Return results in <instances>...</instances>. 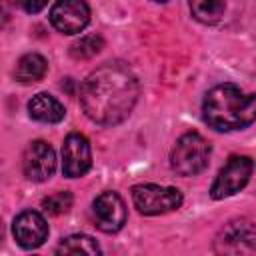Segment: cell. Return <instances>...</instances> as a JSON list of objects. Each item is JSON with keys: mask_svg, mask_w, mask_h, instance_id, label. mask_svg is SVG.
<instances>
[{"mask_svg": "<svg viewBox=\"0 0 256 256\" xmlns=\"http://www.w3.org/2000/svg\"><path fill=\"white\" fill-rule=\"evenodd\" d=\"M140 94L134 72L124 62H106L80 86V104L84 114L100 124L114 126L124 122Z\"/></svg>", "mask_w": 256, "mask_h": 256, "instance_id": "6da1fadb", "label": "cell"}, {"mask_svg": "<svg viewBox=\"0 0 256 256\" xmlns=\"http://www.w3.org/2000/svg\"><path fill=\"white\" fill-rule=\"evenodd\" d=\"M204 122L218 132H232L250 126L256 118V96L234 84H218L208 90L202 102Z\"/></svg>", "mask_w": 256, "mask_h": 256, "instance_id": "7a4b0ae2", "label": "cell"}, {"mask_svg": "<svg viewBox=\"0 0 256 256\" xmlns=\"http://www.w3.org/2000/svg\"><path fill=\"white\" fill-rule=\"evenodd\" d=\"M210 144L198 132L182 134L170 154V166L180 176H196L208 166Z\"/></svg>", "mask_w": 256, "mask_h": 256, "instance_id": "3957f363", "label": "cell"}, {"mask_svg": "<svg viewBox=\"0 0 256 256\" xmlns=\"http://www.w3.org/2000/svg\"><path fill=\"white\" fill-rule=\"evenodd\" d=\"M132 202L144 216H158L182 206V194L178 188L158 184H138L132 188Z\"/></svg>", "mask_w": 256, "mask_h": 256, "instance_id": "277c9868", "label": "cell"}, {"mask_svg": "<svg viewBox=\"0 0 256 256\" xmlns=\"http://www.w3.org/2000/svg\"><path fill=\"white\" fill-rule=\"evenodd\" d=\"M252 168H254L252 158L232 156L224 164V168L218 172V176L210 188V196L214 200H222V198H228V196L240 192L248 184V180L252 176Z\"/></svg>", "mask_w": 256, "mask_h": 256, "instance_id": "5b68a950", "label": "cell"}, {"mask_svg": "<svg viewBox=\"0 0 256 256\" xmlns=\"http://www.w3.org/2000/svg\"><path fill=\"white\" fill-rule=\"evenodd\" d=\"M214 250L218 254H254L256 250L254 224L246 218L228 222L216 236Z\"/></svg>", "mask_w": 256, "mask_h": 256, "instance_id": "8992f818", "label": "cell"}, {"mask_svg": "<svg viewBox=\"0 0 256 256\" xmlns=\"http://www.w3.org/2000/svg\"><path fill=\"white\" fill-rule=\"evenodd\" d=\"M92 168V150L84 134L72 132L62 144V174L66 178H80Z\"/></svg>", "mask_w": 256, "mask_h": 256, "instance_id": "52a82bcc", "label": "cell"}, {"mask_svg": "<svg viewBox=\"0 0 256 256\" xmlns=\"http://www.w3.org/2000/svg\"><path fill=\"white\" fill-rule=\"evenodd\" d=\"M92 216H94L98 230H102L106 234H114L124 228L128 212H126V204L120 198V194L102 192L100 196H96V200L92 204Z\"/></svg>", "mask_w": 256, "mask_h": 256, "instance_id": "ba28073f", "label": "cell"}, {"mask_svg": "<svg viewBox=\"0 0 256 256\" xmlns=\"http://www.w3.org/2000/svg\"><path fill=\"white\" fill-rule=\"evenodd\" d=\"M50 22L62 34H78L90 22V8L86 0H56L50 10Z\"/></svg>", "mask_w": 256, "mask_h": 256, "instance_id": "9c48e42d", "label": "cell"}, {"mask_svg": "<svg viewBox=\"0 0 256 256\" xmlns=\"http://www.w3.org/2000/svg\"><path fill=\"white\" fill-rule=\"evenodd\" d=\"M22 168H24V176L28 180H32V182H46L54 174V170H56L54 148L50 144H46L44 140L30 142L28 148L24 150Z\"/></svg>", "mask_w": 256, "mask_h": 256, "instance_id": "30bf717a", "label": "cell"}, {"mask_svg": "<svg viewBox=\"0 0 256 256\" xmlns=\"http://www.w3.org/2000/svg\"><path fill=\"white\" fill-rule=\"evenodd\" d=\"M12 234H14V240L26 248V250H32V248H38L46 242L48 238V224H46V218L36 212V210H24L20 212L16 218H14V224H12Z\"/></svg>", "mask_w": 256, "mask_h": 256, "instance_id": "8fae6325", "label": "cell"}, {"mask_svg": "<svg viewBox=\"0 0 256 256\" xmlns=\"http://www.w3.org/2000/svg\"><path fill=\"white\" fill-rule=\"evenodd\" d=\"M28 114L30 118L44 122V124H56L64 118L66 110L60 104L58 98L50 96L48 92H38L36 96H32V100L28 102Z\"/></svg>", "mask_w": 256, "mask_h": 256, "instance_id": "7c38bea8", "label": "cell"}, {"mask_svg": "<svg viewBox=\"0 0 256 256\" xmlns=\"http://www.w3.org/2000/svg\"><path fill=\"white\" fill-rule=\"evenodd\" d=\"M46 70H48V62L42 54H36V52H30V54H24L18 64H16V70H14V78L22 84H32V82H38L46 76Z\"/></svg>", "mask_w": 256, "mask_h": 256, "instance_id": "4fadbf2b", "label": "cell"}, {"mask_svg": "<svg viewBox=\"0 0 256 256\" xmlns=\"http://www.w3.org/2000/svg\"><path fill=\"white\" fill-rule=\"evenodd\" d=\"M192 16L202 24H214L224 16V0H188Z\"/></svg>", "mask_w": 256, "mask_h": 256, "instance_id": "5bb4252c", "label": "cell"}, {"mask_svg": "<svg viewBox=\"0 0 256 256\" xmlns=\"http://www.w3.org/2000/svg\"><path fill=\"white\" fill-rule=\"evenodd\" d=\"M56 254H90V256H96V254H100V246L94 238H90L86 234H72L58 244Z\"/></svg>", "mask_w": 256, "mask_h": 256, "instance_id": "9a60e30c", "label": "cell"}, {"mask_svg": "<svg viewBox=\"0 0 256 256\" xmlns=\"http://www.w3.org/2000/svg\"><path fill=\"white\" fill-rule=\"evenodd\" d=\"M102 48H104V38L100 34H88V36H82L80 40H76L70 46V56L74 60H90Z\"/></svg>", "mask_w": 256, "mask_h": 256, "instance_id": "2e32d148", "label": "cell"}, {"mask_svg": "<svg viewBox=\"0 0 256 256\" xmlns=\"http://www.w3.org/2000/svg\"><path fill=\"white\" fill-rule=\"evenodd\" d=\"M42 208L52 216L66 214L72 208V194L66 192V190L64 192H54V194H50L42 200Z\"/></svg>", "mask_w": 256, "mask_h": 256, "instance_id": "e0dca14e", "label": "cell"}, {"mask_svg": "<svg viewBox=\"0 0 256 256\" xmlns=\"http://www.w3.org/2000/svg\"><path fill=\"white\" fill-rule=\"evenodd\" d=\"M18 2V6L22 8V10H26L28 14H38L46 4H48V0H16Z\"/></svg>", "mask_w": 256, "mask_h": 256, "instance_id": "ac0fdd59", "label": "cell"}, {"mask_svg": "<svg viewBox=\"0 0 256 256\" xmlns=\"http://www.w3.org/2000/svg\"><path fill=\"white\" fill-rule=\"evenodd\" d=\"M154 2H166V0H154Z\"/></svg>", "mask_w": 256, "mask_h": 256, "instance_id": "d6986e66", "label": "cell"}]
</instances>
